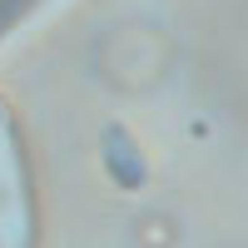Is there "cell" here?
Wrapping results in <instances>:
<instances>
[{
  "label": "cell",
  "instance_id": "cell-1",
  "mask_svg": "<svg viewBox=\"0 0 248 248\" xmlns=\"http://www.w3.org/2000/svg\"><path fill=\"white\" fill-rule=\"evenodd\" d=\"M35 243H40V209L30 154L10 105L0 99V248H35Z\"/></svg>",
  "mask_w": 248,
  "mask_h": 248
},
{
  "label": "cell",
  "instance_id": "cell-2",
  "mask_svg": "<svg viewBox=\"0 0 248 248\" xmlns=\"http://www.w3.org/2000/svg\"><path fill=\"white\" fill-rule=\"evenodd\" d=\"M40 5H45V0H0V40H5L20 20H30Z\"/></svg>",
  "mask_w": 248,
  "mask_h": 248
}]
</instances>
